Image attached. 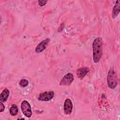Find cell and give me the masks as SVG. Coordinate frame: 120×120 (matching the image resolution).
<instances>
[{"label": "cell", "instance_id": "obj_13", "mask_svg": "<svg viewBox=\"0 0 120 120\" xmlns=\"http://www.w3.org/2000/svg\"><path fill=\"white\" fill-rule=\"evenodd\" d=\"M47 2V0H38V3L39 6L42 7L45 6Z\"/></svg>", "mask_w": 120, "mask_h": 120}, {"label": "cell", "instance_id": "obj_6", "mask_svg": "<svg viewBox=\"0 0 120 120\" xmlns=\"http://www.w3.org/2000/svg\"><path fill=\"white\" fill-rule=\"evenodd\" d=\"M50 41V39L47 38L40 42L35 48V52L37 53H39L43 52L47 47Z\"/></svg>", "mask_w": 120, "mask_h": 120}, {"label": "cell", "instance_id": "obj_2", "mask_svg": "<svg viewBox=\"0 0 120 120\" xmlns=\"http://www.w3.org/2000/svg\"><path fill=\"white\" fill-rule=\"evenodd\" d=\"M107 83L108 87L111 89H115L118 83V77L114 70L111 68L108 72L107 76Z\"/></svg>", "mask_w": 120, "mask_h": 120}, {"label": "cell", "instance_id": "obj_7", "mask_svg": "<svg viewBox=\"0 0 120 120\" xmlns=\"http://www.w3.org/2000/svg\"><path fill=\"white\" fill-rule=\"evenodd\" d=\"M73 104L69 98H67L64 103V111L65 114L68 115L71 114L73 109Z\"/></svg>", "mask_w": 120, "mask_h": 120}, {"label": "cell", "instance_id": "obj_5", "mask_svg": "<svg viewBox=\"0 0 120 120\" xmlns=\"http://www.w3.org/2000/svg\"><path fill=\"white\" fill-rule=\"evenodd\" d=\"M74 81V76L71 73H68L65 75L61 80L60 84L62 86H69Z\"/></svg>", "mask_w": 120, "mask_h": 120}, {"label": "cell", "instance_id": "obj_12", "mask_svg": "<svg viewBox=\"0 0 120 120\" xmlns=\"http://www.w3.org/2000/svg\"><path fill=\"white\" fill-rule=\"evenodd\" d=\"M29 84V82L27 79H21L19 82V85L22 87H25L28 86Z\"/></svg>", "mask_w": 120, "mask_h": 120}, {"label": "cell", "instance_id": "obj_3", "mask_svg": "<svg viewBox=\"0 0 120 120\" xmlns=\"http://www.w3.org/2000/svg\"><path fill=\"white\" fill-rule=\"evenodd\" d=\"M22 111L23 114L28 118L32 116V111L31 106L29 103L26 100H23L21 105Z\"/></svg>", "mask_w": 120, "mask_h": 120}, {"label": "cell", "instance_id": "obj_9", "mask_svg": "<svg viewBox=\"0 0 120 120\" xmlns=\"http://www.w3.org/2000/svg\"><path fill=\"white\" fill-rule=\"evenodd\" d=\"M120 1L117 0L112 9V17L113 18H115L117 16L120 12Z\"/></svg>", "mask_w": 120, "mask_h": 120}, {"label": "cell", "instance_id": "obj_10", "mask_svg": "<svg viewBox=\"0 0 120 120\" xmlns=\"http://www.w3.org/2000/svg\"><path fill=\"white\" fill-rule=\"evenodd\" d=\"M9 95V90L5 88L2 91L0 96V101L2 102H5L8 99V96Z\"/></svg>", "mask_w": 120, "mask_h": 120}, {"label": "cell", "instance_id": "obj_8", "mask_svg": "<svg viewBox=\"0 0 120 120\" xmlns=\"http://www.w3.org/2000/svg\"><path fill=\"white\" fill-rule=\"evenodd\" d=\"M89 69L87 67L81 68L77 70L76 75L78 78L82 79L89 72Z\"/></svg>", "mask_w": 120, "mask_h": 120}, {"label": "cell", "instance_id": "obj_11", "mask_svg": "<svg viewBox=\"0 0 120 120\" xmlns=\"http://www.w3.org/2000/svg\"><path fill=\"white\" fill-rule=\"evenodd\" d=\"M18 112L17 106L15 105H13L9 109V112L12 116H15Z\"/></svg>", "mask_w": 120, "mask_h": 120}, {"label": "cell", "instance_id": "obj_4", "mask_svg": "<svg viewBox=\"0 0 120 120\" xmlns=\"http://www.w3.org/2000/svg\"><path fill=\"white\" fill-rule=\"evenodd\" d=\"M54 95V93L53 91H45L40 93L38 99L41 101H49L53 98Z\"/></svg>", "mask_w": 120, "mask_h": 120}, {"label": "cell", "instance_id": "obj_1", "mask_svg": "<svg viewBox=\"0 0 120 120\" xmlns=\"http://www.w3.org/2000/svg\"><path fill=\"white\" fill-rule=\"evenodd\" d=\"M93 60L95 63H98L101 59L103 52V41L100 37L96 38L92 43Z\"/></svg>", "mask_w": 120, "mask_h": 120}, {"label": "cell", "instance_id": "obj_14", "mask_svg": "<svg viewBox=\"0 0 120 120\" xmlns=\"http://www.w3.org/2000/svg\"><path fill=\"white\" fill-rule=\"evenodd\" d=\"M0 112H2L3 111H4L5 106L3 104L2 102H0Z\"/></svg>", "mask_w": 120, "mask_h": 120}]
</instances>
